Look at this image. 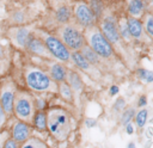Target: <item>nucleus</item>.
<instances>
[{"mask_svg":"<svg viewBox=\"0 0 153 148\" xmlns=\"http://www.w3.org/2000/svg\"><path fill=\"white\" fill-rule=\"evenodd\" d=\"M136 75L140 80H142L145 82H153V72L152 70L140 68V69H137Z\"/></svg>","mask_w":153,"mask_h":148,"instance_id":"nucleus-24","label":"nucleus"},{"mask_svg":"<svg viewBox=\"0 0 153 148\" xmlns=\"http://www.w3.org/2000/svg\"><path fill=\"white\" fill-rule=\"evenodd\" d=\"M127 148H136V146H135V143H134V142H129V143H128V146H127Z\"/></svg>","mask_w":153,"mask_h":148,"instance_id":"nucleus-38","label":"nucleus"},{"mask_svg":"<svg viewBox=\"0 0 153 148\" xmlns=\"http://www.w3.org/2000/svg\"><path fill=\"white\" fill-rule=\"evenodd\" d=\"M151 1H152V4H153V0H151Z\"/></svg>","mask_w":153,"mask_h":148,"instance_id":"nucleus-40","label":"nucleus"},{"mask_svg":"<svg viewBox=\"0 0 153 148\" xmlns=\"http://www.w3.org/2000/svg\"><path fill=\"white\" fill-rule=\"evenodd\" d=\"M127 26H128V30H129V33L133 38H136V39H145V29H143V25L142 23L136 19V18H133V17H128L127 18Z\"/></svg>","mask_w":153,"mask_h":148,"instance_id":"nucleus-12","label":"nucleus"},{"mask_svg":"<svg viewBox=\"0 0 153 148\" xmlns=\"http://www.w3.org/2000/svg\"><path fill=\"white\" fill-rule=\"evenodd\" d=\"M33 103H35V109H37V111H43L47 107V103L43 98H36Z\"/></svg>","mask_w":153,"mask_h":148,"instance_id":"nucleus-29","label":"nucleus"},{"mask_svg":"<svg viewBox=\"0 0 153 148\" xmlns=\"http://www.w3.org/2000/svg\"><path fill=\"white\" fill-rule=\"evenodd\" d=\"M31 35H30V31L26 29V27H19L14 32V42L17 43L18 47L20 48H26L27 45V42L30 39Z\"/></svg>","mask_w":153,"mask_h":148,"instance_id":"nucleus-14","label":"nucleus"},{"mask_svg":"<svg viewBox=\"0 0 153 148\" xmlns=\"http://www.w3.org/2000/svg\"><path fill=\"white\" fill-rule=\"evenodd\" d=\"M44 44H45L47 49L49 50L50 55L54 56L55 58H57L60 61H68L71 58L69 49L63 44V42L60 38L48 35L44 38Z\"/></svg>","mask_w":153,"mask_h":148,"instance_id":"nucleus-6","label":"nucleus"},{"mask_svg":"<svg viewBox=\"0 0 153 148\" xmlns=\"http://www.w3.org/2000/svg\"><path fill=\"white\" fill-rule=\"evenodd\" d=\"M32 125L39 131L47 130L48 129V127H47V112H44V111L35 112V116L32 118Z\"/></svg>","mask_w":153,"mask_h":148,"instance_id":"nucleus-15","label":"nucleus"},{"mask_svg":"<svg viewBox=\"0 0 153 148\" xmlns=\"http://www.w3.org/2000/svg\"><path fill=\"white\" fill-rule=\"evenodd\" d=\"M143 29L146 33L153 38V14L146 13L143 17Z\"/></svg>","mask_w":153,"mask_h":148,"instance_id":"nucleus-23","label":"nucleus"},{"mask_svg":"<svg viewBox=\"0 0 153 148\" xmlns=\"http://www.w3.org/2000/svg\"><path fill=\"white\" fill-rule=\"evenodd\" d=\"M0 73H1V63H0Z\"/></svg>","mask_w":153,"mask_h":148,"instance_id":"nucleus-39","label":"nucleus"},{"mask_svg":"<svg viewBox=\"0 0 153 148\" xmlns=\"http://www.w3.org/2000/svg\"><path fill=\"white\" fill-rule=\"evenodd\" d=\"M80 53L84 55V57L88 61L90 64H97L99 63V56L96 54V51L90 48L88 45H84L81 49H80Z\"/></svg>","mask_w":153,"mask_h":148,"instance_id":"nucleus-18","label":"nucleus"},{"mask_svg":"<svg viewBox=\"0 0 153 148\" xmlns=\"http://www.w3.org/2000/svg\"><path fill=\"white\" fill-rule=\"evenodd\" d=\"M13 113L19 121L25 123L32 122L35 116V103L32 97L26 92H18L16 94Z\"/></svg>","mask_w":153,"mask_h":148,"instance_id":"nucleus-4","label":"nucleus"},{"mask_svg":"<svg viewBox=\"0 0 153 148\" xmlns=\"http://www.w3.org/2000/svg\"><path fill=\"white\" fill-rule=\"evenodd\" d=\"M85 125H86L87 128H93V127L97 125V121L93 119V118H86V119H85Z\"/></svg>","mask_w":153,"mask_h":148,"instance_id":"nucleus-33","label":"nucleus"},{"mask_svg":"<svg viewBox=\"0 0 153 148\" xmlns=\"http://www.w3.org/2000/svg\"><path fill=\"white\" fill-rule=\"evenodd\" d=\"M6 118H7V115H6V112L2 110V107L0 106V130H1V129L4 128V125H5Z\"/></svg>","mask_w":153,"mask_h":148,"instance_id":"nucleus-32","label":"nucleus"},{"mask_svg":"<svg viewBox=\"0 0 153 148\" xmlns=\"http://www.w3.org/2000/svg\"><path fill=\"white\" fill-rule=\"evenodd\" d=\"M50 78L61 84V82H65L66 79H67V69L65 66H62L61 63H53L50 66Z\"/></svg>","mask_w":153,"mask_h":148,"instance_id":"nucleus-13","label":"nucleus"},{"mask_svg":"<svg viewBox=\"0 0 153 148\" xmlns=\"http://www.w3.org/2000/svg\"><path fill=\"white\" fill-rule=\"evenodd\" d=\"M67 79H68V85L71 86V88H73L75 91H80L82 88V80L76 72H72V70L68 72Z\"/></svg>","mask_w":153,"mask_h":148,"instance_id":"nucleus-19","label":"nucleus"},{"mask_svg":"<svg viewBox=\"0 0 153 148\" xmlns=\"http://www.w3.org/2000/svg\"><path fill=\"white\" fill-rule=\"evenodd\" d=\"M100 31L111 44H117L121 39V36L118 32V25H117L116 20L111 17L103 19V21L100 24Z\"/></svg>","mask_w":153,"mask_h":148,"instance_id":"nucleus-9","label":"nucleus"},{"mask_svg":"<svg viewBox=\"0 0 153 148\" xmlns=\"http://www.w3.org/2000/svg\"><path fill=\"white\" fill-rule=\"evenodd\" d=\"M86 39L88 47L92 48L100 57H110L114 54L112 44L105 38L102 31L96 26H90L86 30Z\"/></svg>","mask_w":153,"mask_h":148,"instance_id":"nucleus-3","label":"nucleus"},{"mask_svg":"<svg viewBox=\"0 0 153 148\" xmlns=\"http://www.w3.org/2000/svg\"><path fill=\"white\" fill-rule=\"evenodd\" d=\"M117 25H118V32H120L121 38H123L126 41H129L131 38V36L129 33V30H128V26H127V21L124 23V20H121Z\"/></svg>","mask_w":153,"mask_h":148,"instance_id":"nucleus-26","label":"nucleus"},{"mask_svg":"<svg viewBox=\"0 0 153 148\" xmlns=\"http://www.w3.org/2000/svg\"><path fill=\"white\" fill-rule=\"evenodd\" d=\"M143 12V2L142 0H130L128 5V13L133 18H139Z\"/></svg>","mask_w":153,"mask_h":148,"instance_id":"nucleus-17","label":"nucleus"},{"mask_svg":"<svg viewBox=\"0 0 153 148\" xmlns=\"http://www.w3.org/2000/svg\"><path fill=\"white\" fill-rule=\"evenodd\" d=\"M118 91H120L118 86L112 85V86L110 87V90H109V94H110V95H115V94H117V93H118Z\"/></svg>","mask_w":153,"mask_h":148,"instance_id":"nucleus-36","label":"nucleus"},{"mask_svg":"<svg viewBox=\"0 0 153 148\" xmlns=\"http://www.w3.org/2000/svg\"><path fill=\"white\" fill-rule=\"evenodd\" d=\"M71 16H72V12H71L69 7H67V6H61L56 11V19H57V21H60L62 24L67 23L71 19Z\"/></svg>","mask_w":153,"mask_h":148,"instance_id":"nucleus-20","label":"nucleus"},{"mask_svg":"<svg viewBox=\"0 0 153 148\" xmlns=\"http://www.w3.org/2000/svg\"><path fill=\"white\" fill-rule=\"evenodd\" d=\"M25 81L30 90L35 92H50L55 90L54 80L37 67H27L25 70Z\"/></svg>","mask_w":153,"mask_h":148,"instance_id":"nucleus-2","label":"nucleus"},{"mask_svg":"<svg viewBox=\"0 0 153 148\" xmlns=\"http://www.w3.org/2000/svg\"><path fill=\"white\" fill-rule=\"evenodd\" d=\"M71 60L73 61V63H74L76 67H79V68L82 69V70H88L90 67H91V64H90L88 61L84 57V55L80 53V50H79V51H73V53H71Z\"/></svg>","mask_w":153,"mask_h":148,"instance_id":"nucleus-16","label":"nucleus"},{"mask_svg":"<svg viewBox=\"0 0 153 148\" xmlns=\"http://www.w3.org/2000/svg\"><path fill=\"white\" fill-rule=\"evenodd\" d=\"M47 127L57 141H65L71 132L69 113L62 107H50L47 112Z\"/></svg>","mask_w":153,"mask_h":148,"instance_id":"nucleus-1","label":"nucleus"},{"mask_svg":"<svg viewBox=\"0 0 153 148\" xmlns=\"http://www.w3.org/2000/svg\"><path fill=\"white\" fill-rule=\"evenodd\" d=\"M74 14H75L76 20L85 27L93 26V24L96 21V16L91 11L90 6L86 5V2H84V1H79L75 4Z\"/></svg>","mask_w":153,"mask_h":148,"instance_id":"nucleus-7","label":"nucleus"},{"mask_svg":"<svg viewBox=\"0 0 153 148\" xmlns=\"http://www.w3.org/2000/svg\"><path fill=\"white\" fill-rule=\"evenodd\" d=\"M147 105V97L146 95H141L139 98V101H137V106L139 107H143Z\"/></svg>","mask_w":153,"mask_h":148,"instance_id":"nucleus-34","label":"nucleus"},{"mask_svg":"<svg viewBox=\"0 0 153 148\" xmlns=\"http://www.w3.org/2000/svg\"><path fill=\"white\" fill-rule=\"evenodd\" d=\"M134 115H135V110H134V109H127V110H124V112H123V115H122V118H121V123H122L123 125L129 124L130 121L133 119Z\"/></svg>","mask_w":153,"mask_h":148,"instance_id":"nucleus-28","label":"nucleus"},{"mask_svg":"<svg viewBox=\"0 0 153 148\" xmlns=\"http://www.w3.org/2000/svg\"><path fill=\"white\" fill-rule=\"evenodd\" d=\"M147 117H148V111L146 109H142L140 110L136 116H135V122H136V125L139 128H143L146 122H147Z\"/></svg>","mask_w":153,"mask_h":148,"instance_id":"nucleus-25","label":"nucleus"},{"mask_svg":"<svg viewBox=\"0 0 153 148\" xmlns=\"http://www.w3.org/2000/svg\"><path fill=\"white\" fill-rule=\"evenodd\" d=\"M23 19H24V16H23L22 12H16V13L13 14V20H14V21L20 23V21H23Z\"/></svg>","mask_w":153,"mask_h":148,"instance_id":"nucleus-35","label":"nucleus"},{"mask_svg":"<svg viewBox=\"0 0 153 148\" xmlns=\"http://www.w3.org/2000/svg\"><path fill=\"white\" fill-rule=\"evenodd\" d=\"M126 131H127V134L128 135H131L133 132H134V127H133V124H127L126 125Z\"/></svg>","mask_w":153,"mask_h":148,"instance_id":"nucleus-37","label":"nucleus"},{"mask_svg":"<svg viewBox=\"0 0 153 148\" xmlns=\"http://www.w3.org/2000/svg\"><path fill=\"white\" fill-rule=\"evenodd\" d=\"M20 148H48V146L37 137H30L27 141L22 143Z\"/></svg>","mask_w":153,"mask_h":148,"instance_id":"nucleus-21","label":"nucleus"},{"mask_svg":"<svg viewBox=\"0 0 153 148\" xmlns=\"http://www.w3.org/2000/svg\"><path fill=\"white\" fill-rule=\"evenodd\" d=\"M4 148H20V147L17 141H14L12 137H10V138H6V141L4 143Z\"/></svg>","mask_w":153,"mask_h":148,"instance_id":"nucleus-30","label":"nucleus"},{"mask_svg":"<svg viewBox=\"0 0 153 148\" xmlns=\"http://www.w3.org/2000/svg\"><path fill=\"white\" fill-rule=\"evenodd\" d=\"M26 49L29 51H31L32 54L35 55H38V56H42V57H50V53L49 50L47 49L44 42H42L41 39L36 38V37H30L29 42H27V45H26Z\"/></svg>","mask_w":153,"mask_h":148,"instance_id":"nucleus-11","label":"nucleus"},{"mask_svg":"<svg viewBox=\"0 0 153 148\" xmlns=\"http://www.w3.org/2000/svg\"><path fill=\"white\" fill-rule=\"evenodd\" d=\"M88 6H90L91 11L93 12V14L96 16V18L102 14V12H103V6H102V4H100L99 0H91Z\"/></svg>","mask_w":153,"mask_h":148,"instance_id":"nucleus-27","label":"nucleus"},{"mask_svg":"<svg viewBox=\"0 0 153 148\" xmlns=\"http://www.w3.org/2000/svg\"><path fill=\"white\" fill-rule=\"evenodd\" d=\"M60 39L68 49L73 51H79L85 45L82 33L73 25H65L60 29Z\"/></svg>","mask_w":153,"mask_h":148,"instance_id":"nucleus-5","label":"nucleus"},{"mask_svg":"<svg viewBox=\"0 0 153 148\" xmlns=\"http://www.w3.org/2000/svg\"><path fill=\"white\" fill-rule=\"evenodd\" d=\"M59 92H60L61 97H62L65 100H67V101H72V100H73L72 88H71V86H69L66 81L59 84Z\"/></svg>","mask_w":153,"mask_h":148,"instance_id":"nucleus-22","label":"nucleus"},{"mask_svg":"<svg viewBox=\"0 0 153 148\" xmlns=\"http://www.w3.org/2000/svg\"><path fill=\"white\" fill-rule=\"evenodd\" d=\"M14 100H16L14 86L11 85V84L5 85L0 90V106L6 112V115H12L13 113Z\"/></svg>","mask_w":153,"mask_h":148,"instance_id":"nucleus-8","label":"nucleus"},{"mask_svg":"<svg viewBox=\"0 0 153 148\" xmlns=\"http://www.w3.org/2000/svg\"><path fill=\"white\" fill-rule=\"evenodd\" d=\"M124 106H126V101H124V99H123V98H117V100H116L115 104H114V110H116V111H121V110L124 109Z\"/></svg>","mask_w":153,"mask_h":148,"instance_id":"nucleus-31","label":"nucleus"},{"mask_svg":"<svg viewBox=\"0 0 153 148\" xmlns=\"http://www.w3.org/2000/svg\"><path fill=\"white\" fill-rule=\"evenodd\" d=\"M30 135H31V128H30L29 123L18 121L12 125L11 136L18 143H24L25 141H27L30 138Z\"/></svg>","mask_w":153,"mask_h":148,"instance_id":"nucleus-10","label":"nucleus"}]
</instances>
